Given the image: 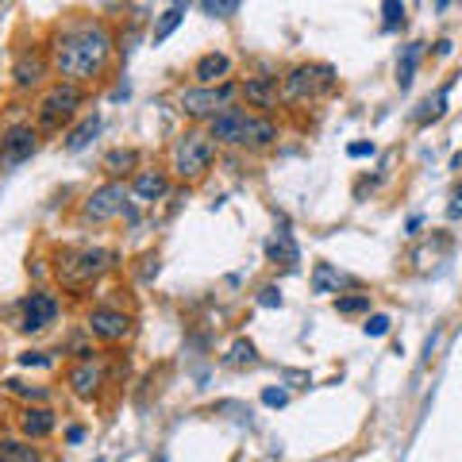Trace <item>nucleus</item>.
<instances>
[{
  "label": "nucleus",
  "mask_w": 462,
  "mask_h": 462,
  "mask_svg": "<svg viewBox=\"0 0 462 462\" xmlns=\"http://www.w3.org/2000/svg\"><path fill=\"white\" fill-rule=\"evenodd\" d=\"M51 74H54L51 54L39 51V47H23V51H16V58H12V89H16L20 97L47 89Z\"/></svg>",
  "instance_id": "nucleus-9"
},
{
  "label": "nucleus",
  "mask_w": 462,
  "mask_h": 462,
  "mask_svg": "<svg viewBox=\"0 0 462 462\" xmlns=\"http://www.w3.org/2000/svg\"><path fill=\"white\" fill-rule=\"evenodd\" d=\"M185 12H189V5H170L162 16H158V23H154V32H151V42L154 47H162V42L178 32L181 27V20H185Z\"/></svg>",
  "instance_id": "nucleus-25"
},
{
  "label": "nucleus",
  "mask_w": 462,
  "mask_h": 462,
  "mask_svg": "<svg viewBox=\"0 0 462 462\" xmlns=\"http://www.w3.org/2000/svg\"><path fill=\"white\" fill-rule=\"evenodd\" d=\"M112 266H116L112 247H93V243H85V247H62L54 258V278L66 289H85L105 278Z\"/></svg>",
  "instance_id": "nucleus-3"
},
{
  "label": "nucleus",
  "mask_w": 462,
  "mask_h": 462,
  "mask_svg": "<svg viewBox=\"0 0 462 462\" xmlns=\"http://www.w3.org/2000/svg\"><path fill=\"white\" fill-rule=\"evenodd\" d=\"M81 100H85V89H78V85H66V81L47 85L39 97V105H35V127L39 132H62V127L78 116Z\"/></svg>",
  "instance_id": "nucleus-5"
},
{
  "label": "nucleus",
  "mask_w": 462,
  "mask_h": 462,
  "mask_svg": "<svg viewBox=\"0 0 462 462\" xmlns=\"http://www.w3.org/2000/svg\"><path fill=\"white\" fill-rule=\"evenodd\" d=\"M258 363V351H254V343L251 339H236L227 346V355H224V366L231 370H239V366H254Z\"/></svg>",
  "instance_id": "nucleus-27"
},
{
  "label": "nucleus",
  "mask_w": 462,
  "mask_h": 462,
  "mask_svg": "<svg viewBox=\"0 0 462 462\" xmlns=\"http://www.w3.org/2000/svg\"><path fill=\"white\" fill-rule=\"evenodd\" d=\"M370 305H374V297L370 293H339L336 297V312L339 316H370Z\"/></svg>",
  "instance_id": "nucleus-28"
},
{
  "label": "nucleus",
  "mask_w": 462,
  "mask_h": 462,
  "mask_svg": "<svg viewBox=\"0 0 462 462\" xmlns=\"http://www.w3.org/2000/svg\"><path fill=\"white\" fill-rule=\"evenodd\" d=\"M100 170L108 173V181H127V178H135V173L143 170V166H139V151H135V147H112L105 158H100Z\"/></svg>",
  "instance_id": "nucleus-19"
},
{
  "label": "nucleus",
  "mask_w": 462,
  "mask_h": 462,
  "mask_svg": "<svg viewBox=\"0 0 462 462\" xmlns=\"http://www.w3.org/2000/svg\"><path fill=\"white\" fill-rule=\"evenodd\" d=\"M451 51H455V42H451V39H439V42H436V58H447Z\"/></svg>",
  "instance_id": "nucleus-40"
},
{
  "label": "nucleus",
  "mask_w": 462,
  "mask_h": 462,
  "mask_svg": "<svg viewBox=\"0 0 462 462\" xmlns=\"http://www.w3.org/2000/svg\"><path fill=\"white\" fill-rule=\"evenodd\" d=\"M58 316H62V300H58L51 289H32V293L20 300V331H27V336L47 331Z\"/></svg>",
  "instance_id": "nucleus-12"
},
{
  "label": "nucleus",
  "mask_w": 462,
  "mask_h": 462,
  "mask_svg": "<svg viewBox=\"0 0 462 462\" xmlns=\"http://www.w3.org/2000/svg\"><path fill=\"white\" fill-rule=\"evenodd\" d=\"M243 105L258 116H273L282 108V78L278 74H247L239 81Z\"/></svg>",
  "instance_id": "nucleus-13"
},
{
  "label": "nucleus",
  "mask_w": 462,
  "mask_h": 462,
  "mask_svg": "<svg viewBox=\"0 0 462 462\" xmlns=\"http://www.w3.org/2000/svg\"><path fill=\"white\" fill-rule=\"evenodd\" d=\"M5 389H8L12 397H23L27 404H42V401H47V385H27V382H20V378H8Z\"/></svg>",
  "instance_id": "nucleus-29"
},
{
  "label": "nucleus",
  "mask_w": 462,
  "mask_h": 462,
  "mask_svg": "<svg viewBox=\"0 0 462 462\" xmlns=\"http://www.w3.org/2000/svg\"><path fill=\"white\" fill-rule=\"evenodd\" d=\"M258 305H263V309H282L285 305L282 289L278 285H263V289H258Z\"/></svg>",
  "instance_id": "nucleus-34"
},
{
  "label": "nucleus",
  "mask_w": 462,
  "mask_h": 462,
  "mask_svg": "<svg viewBox=\"0 0 462 462\" xmlns=\"http://www.w3.org/2000/svg\"><path fill=\"white\" fill-rule=\"evenodd\" d=\"M278 139H282V124L273 120V116H258L254 112V120L247 127V139H243V151H251V154H266L278 147Z\"/></svg>",
  "instance_id": "nucleus-18"
},
{
  "label": "nucleus",
  "mask_w": 462,
  "mask_h": 462,
  "mask_svg": "<svg viewBox=\"0 0 462 462\" xmlns=\"http://www.w3.org/2000/svg\"><path fill=\"white\" fill-rule=\"evenodd\" d=\"M420 227H424V216H412V220L404 224V231H409V236H420Z\"/></svg>",
  "instance_id": "nucleus-39"
},
{
  "label": "nucleus",
  "mask_w": 462,
  "mask_h": 462,
  "mask_svg": "<svg viewBox=\"0 0 462 462\" xmlns=\"http://www.w3.org/2000/svg\"><path fill=\"white\" fill-rule=\"evenodd\" d=\"M16 428L27 443H39V439H51L54 428H58V416L51 404H23L20 416H16Z\"/></svg>",
  "instance_id": "nucleus-16"
},
{
  "label": "nucleus",
  "mask_w": 462,
  "mask_h": 462,
  "mask_svg": "<svg viewBox=\"0 0 462 462\" xmlns=\"http://www.w3.org/2000/svg\"><path fill=\"white\" fill-rule=\"evenodd\" d=\"M81 439H85V428H81V424L66 428V443H81Z\"/></svg>",
  "instance_id": "nucleus-38"
},
{
  "label": "nucleus",
  "mask_w": 462,
  "mask_h": 462,
  "mask_svg": "<svg viewBox=\"0 0 462 462\" xmlns=\"http://www.w3.org/2000/svg\"><path fill=\"white\" fill-rule=\"evenodd\" d=\"M343 285H346V278H343V273L331 266V263H316V266H312V293H320V297L343 293Z\"/></svg>",
  "instance_id": "nucleus-24"
},
{
  "label": "nucleus",
  "mask_w": 462,
  "mask_h": 462,
  "mask_svg": "<svg viewBox=\"0 0 462 462\" xmlns=\"http://www.w3.org/2000/svg\"><path fill=\"white\" fill-rule=\"evenodd\" d=\"M266 263H273V266H297L300 263V251H297V243H293V236H289V227H282V231H273V236L266 239Z\"/></svg>",
  "instance_id": "nucleus-20"
},
{
  "label": "nucleus",
  "mask_w": 462,
  "mask_h": 462,
  "mask_svg": "<svg viewBox=\"0 0 462 462\" xmlns=\"http://www.w3.org/2000/svg\"><path fill=\"white\" fill-rule=\"evenodd\" d=\"M447 220H462V185L451 193V205H447Z\"/></svg>",
  "instance_id": "nucleus-37"
},
{
  "label": "nucleus",
  "mask_w": 462,
  "mask_h": 462,
  "mask_svg": "<svg viewBox=\"0 0 462 462\" xmlns=\"http://www.w3.org/2000/svg\"><path fill=\"white\" fill-rule=\"evenodd\" d=\"M339 89V78L328 62H297L282 78V105H316Z\"/></svg>",
  "instance_id": "nucleus-4"
},
{
  "label": "nucleus",
  "mask_w": 462,
  "mask_h": 462,
  "mask_svg": "<svg viewBox=\"0 0 462 462\" xmlns=\"http://www.w3.org/2000/svg\"><path fill=\"white\" fill-rule=\"evenodd\" d=\"M239 8H243L239 0H205V5H200V12H205V16H212V20H231Z\"/></svg>",
  "instance_id": "nucleus-31"
},
{
  "label": "nucleus",
  "mask_w": 462,
  "mask_h": 462,
  "mask_svg": "<svg viewBox=\"0 0 462 462\" xmlns=\"http://www.w3.org/2000/svg\"><path fill=\"white\" fill-rule=\"evenodd\" d=\"M424 58V42H409V47H401L397 54V85L401 89H409V85L416 81V66H420Z\"/></svg>",
  "instance_id": "nucleus-23"
},
{
  "label": "nucleus",
  "mask_w": 462,
  "mask_h": 462,
  "mask_svg": "<svg viewBox=\"0 0 462 462\" xmlns=\"http://www.w3.org/2000/svg\"><path fill=\"white\" fill-rule=\"evenodd\" d=\"M39 139H42V132H39L32 120L8 124L5 132H0V170H16V166H23L27 158L39 151Z\"/></svg>",
  "instance_id": "nucleus-10"
},
{
  "label": "nucleus",
  "mask_w": 462,
  "mask_h": 462,
  "mask_svg": "<svg viewBox=\"0 0 462 462\" xmlns=\"http://www.w3.org/2000/svg\"><path fill=\"white\" fill-rule=\"evenodd\" d=\"M108 385V374L100 358H81V363H69L66 366V389L74 393L78 401H97Z\"/></svg>",
  "instance_id": "nucleus-14"
},
{
  "label": "nucleus",
  "mask_w": 462,
  "mask_h": 462,
  "mask_svg": "<svg viewBox=\"0 0 462 462\" xmlns=\"http://www.w3.org/2000/svg\"><path fill=\"white\" fill-rule=\"evenodd\" d=\"M220 147L208 139L205 127H185V132L170 143V178L181 185H197L208 178V170L216 166Z\"/></svg>",
  "instance_id": "nucleus-2"
},
{
  "label": "nucleus",
  "mask_w": 462,
  "mask_h": 462,
  "mask_svg": "<svg viewBox=\"0 0 462 462\" xmlns=\"http://www.w3.org/2000/svg\"><path fill=\"white\" fill-rule=\"evenodd\" d=\"M20 366H51V355H42V351H23V355H20Z\"/></svg>",
  "instance_id": "nucleus-36"
},
{
  "label": "nucleus",
  "mask_w": 462,
  "mask_h": 462,
  "mask_svg": "<svg viewBox=\"0 0 462 462\" xmlns=\"http://www.w3.org/2000/svg\"><path fill=\"white\" fill-rule=\"evenodd\" d=\"M404 16H409V8H404L401 0H385L382 5V32H397V27H404Z\"/></svg>",
  "instance_id": "nucleus-30"
},
{
  "label": "nucleus",
  "mask_w": 462,
  "mask_h": 462,
  "mask_svg": "<svg viewBox=\"0 0 462 462\" xmlns=\"http://www.w3.org/2000/svg\"><path fill=\"white\" fill-rule=\"evenodd\" d=\"M231 69H236L231 54H224V51H205V54H200L197 62H193L189 78H193V85H200V89H216V85L231 81Z\"/></svg>",
  "instance_id": "nucleus-15"
},
{
  "label": "nucleus",
  "mask_w": 462,
  "mask_h": 462,
  "mask_svg": "<svg viewBox=\"0 0 462 462\" xmlns=\"http://www.w3.org/2000/svg\"><path fill=\"white\" fill-rule=\"evenodd\" d=\"M47 54H51V69L58 74V81L85 89V85H97L112 69L116 35L105 20H93V16L69 20L54 32Z\"/></svg>",
  "instance_id": "nucleus-1"
},
{
  "label": "nucleus",
  "mask_w": 462,
  "mask_h": 462,
  "mask_svg": "<svg viewBox=\"0 0 462 462\" xmlns=\"http://www.w3.org/2000/svg\"><path fill=\"white\" fill-rule=\"evenodd\" d=\"M263 404H266V409H285V404H289V389L266 385V389H263Z\"/></svg>",
  "instance_id": "nucleus-33"
},
{
  "label": "nucleus",
  "mask_w": 462,
  "mask_h": 462,
  "mask_svg": "<svg viewBox=\"0 0 462 462\" xmlns=\"http://www.w3.org/2000/svg\"><path fill=\"white\" fill-rule=\"evenodd\" d=\"M97 132H100V112L81 116V124H78V127H69V135H66V151H81V147H89Z\"/></svg>",
  "instance_id": "nucleus-26"
},
{
  "label": "nucleus",
  "mask_w": 462,
  "mask_h": 462,
  "mask_svg": "<svg viewBox=\"0 0 462 462\" xmlns=\"http://www.w3.org/2000/svg\"><path fill=\"white\" fill-rule=\"evenodd\" d=\"M170 170H158V166H143L139 173L127 185H132V197L135 205H154V200H162L170 193Z\"/></svg>",
  "instance_id": "nucleus-17"
},
{
  "label": "nucleus",
  "mask_w": 462,
  "mask_h": 462,
  "mask_svg": "<svg viewBox=\"0 0 462 462\" xmlns=\"http://www.w3.org/2000/svg\"><path fill=\"white\" fill-rule=\"evenodd\" d=\"M251 120H254V112L236 100V105H227L220 116H212V120L205 124V132H208V139L216 143V147H239L243 151V139H247Z\"/></svg>",
  "instance_id": "nucleus-11"
},
{
  "label": "nucleus",
  "mask_w": 462,
  "mask_h": 462,
  "mask_svg": "<svg viewBox=\"0 0 462 462\" xmlns=\"http://www.w3.org/2000/svg\"><path fill=\"white\" fill-rule=\"evenodd\" d=\"M451 85H455V78L447 81V85H439V89L424 100L420 112H416V127H428V124L443 120V116H447V100H451Z\"/></svg>",
  "instance_id": "nucleus-21"
},
{
  "label": "nucleus",
  "mask_w": 462,
  "mask_h": 462,
  "mask_svg": "<svg viewBox=\"0 0 462 462\" xmlns=\"http://www.w3.org/2000/svg\"><path fill=\"white\" fill-rule=\"evenodd\" d=\"M236 100H239V81H224V85H216V89L189 85V89L178 93V112L197 124H208L212 116H220L227 105H236Z\"/></svg>",
  "instance_id": "nucleus-7"
},
{
  "label": "nucleus",
  "mask_w": 462,
  "mask_h": 462,
  "mask_svg": "<svg viewBox=\"0 0 462 462\" xmlns=\"http://www.w3.org/2000/svg\"><path fill=\"white\" fill-rule=\"evenodd\" d=\"M346 154H351V158H374V154H378V147H374L370 139H358V143L346 147Z\"/></svg>",
  "instance_id": "nucleus-35"
},
{
  "label": "nucleus",
  "mask_w": 462,
  "mask_h": 462,
  "mask_svg": "<svg viewBox=\"0 0 462 462\" xmlns=\"http://www.w3.org/2000/svg\"><path fill=\"white\" fill-rule=\"evenodd\" d=\"M127 205H132V185L127 181H105L81 200L78 220L81 224H97V227L112 224V220H120V216L127 212Z\"/></svg>",
  "instance_id": "nucleus-6"
},
{
  "label": "nucleus",
  "mask_w": 462,
  "mask_h": 462,
  "mask_svg": "<svg viewBox=\"0 0 462 462\" xmlns=\"http://www.w3.org/2000/svg\"><path fill=\"white\" fill-rule=\"evenodd\" d=\"M0 462H42V451L32 447L23 436H0Z\"/></svg>",
  "instance_id": "nucleus-22"
},
{
  "label": "nucleus",
  "mask_w": 462,
  "mask_h": 462,
  "mask_svg": "<svg viewBox=\"0 0 462 462\" xmlns=\"http://www.w3.org/2000/svg\"><path fill=\"white\" fill-rule=\"evenodd\" d=\"M135 331V316L124 312V309H112V305H97L85 312V336L97 339V343H127Z\"/></svg>",
  "instance_id": "nucleus-8"
},
{
  "label": "nucleus",
  "mask_w": 462,
  "mask_h": 462,
  "mask_svg": "<svg viewBox=\"0 0 462 462\" xmlns=\"http://www.w3.org/2000/svg\"><path fill=\"white\" fill-rule=\"evenodd\" d=\"M389 328H393V320H389L385 312H370L366 316V324H363V331L370 339H382V336H389Z\"/></svg>",
  "instance_id": "nucleus-32"
}]
</instances>
